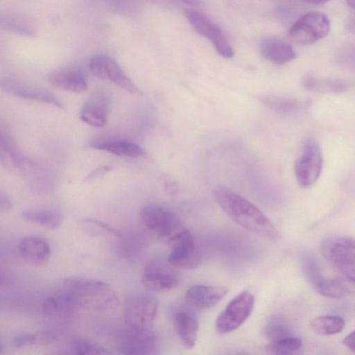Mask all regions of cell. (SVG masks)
Segmentation results:
<instances>
[{"label": "cell", "instance_id": "cell-41", "mask_svg": "<svg viewBox=\"0 0 355 355\" xmlns=\"http://www.w3.org/2000/svg\"><path fill=\"white\" fill-rule=\"evenodd\" d=\"M347 29L351 32H355V15L352 16L347 25Z\"/></svg>", "mask_w": 355, "mask_h": 355}, {"label": "cell", "instance_id": "cell-22", "mask_svg": "<svg viewBox=\"0 0 355 355\" xmlns=\"http://www.w3.org/2000/svg\"><path fill=\"white\" fill-rule=\"evenodd\" d=\"M0 26L6 31L26 37H33L35 34L32 23L17 13H1Z\"/></svg>", "mask_w": 355, "mask_h": 355}, {"label": "cell", "instance_id": "cell-5", "mask_svg": "<svg viewBox=\"0 0 355 355\" xmlns=\"http://www.w3.org/2000/svg\"><path fill=\"white\" fill-rule=\"evenodd\" d=\"M322 168V156L317 141L308 138L304 142L301 154L296 159L294 172L298 184L307 188L319 178Z\"/></svg>", "mask_w": 355, "mask_h": 355}, {"label": "cell", "instance_id": "cell-38", "mask_svg": "<svg viewBox=\"0 0 355 355\" xmlns=\"http://www.w3.org/2000/svg\"><path fill=\"white\" fill-rule=\"evenodd\" d=\"M13 207V202L10 198L6 193L1 192L0 193V211L1 212H7L10 211Z\"/></svg>", "mask_w": 355, "mask_h": 355}, {"label": "cell", "instance_id": "cell-42", "mask_svg": "<svg viewBox=\"0 0 355 355\" xmlns=\"http://www.w3.org/2000/svg\"><path fill=\"white\" fill-rule=\"evenodd\" d=\"M304 2H306L308 3L311 4H322L326 2H327L329 0H302Z\"/></svg>", "mask_w": 355, "mask_h": 355}, {"label": "cell", "instance_id": "cell-7", "mask_svg": "<svg viewBox=\"0 0 355 355\" xmlns=\"http://www.w3.org/2000/svg\"><path fill=\"white\" fill-rule=\"evenodd\" d=\"M330 22L320 12H310L299 18L289 30L290 37L304 45L312 44L324 38L329 33Z\"/></svg>", "mask_w": 355, "mask_h": 355}, {"label": "cell", "instance_id": "cell-2", "mask_svg": "<svg viewBox=\"0 0 355 355\" xmlns=\"http://www.w3.org/2000/svg\"><path fill=\"white\" fill-rule=\"evenodd\" d=\"M214 195L222 210L241 227L268 239L280 238L279 231L272 222L248 200L224 187L216 188Z\"/></svg>", "mask_w": 355, "mask_h": 355}, {"label": "cell", "instance_id": "cell-26", "mask_svg": "<svg viewBox=\"0 0 355 355\" xmlns=\"http://www.w3.org/2000/svg\"><path fill=\"white\" fill-rule=\"evenodd\" d=\"M116 238H118L116 251L122 257L132 258L137 256L145 245L144 238L138 234L122 233L120 236Z\"/></svg>", "mask_w": 355, "mask_h": 355}, {"label": "cell", "instance_id": "cell-3", "mask_svg": "<svg viewBox=\"0 0 355 355\" xmlns=\"http://www.w3.org/2000/svg\"><path fill=\"white\" fill-rule=\"evenodd\" d=\"M140 217L144 226L169 246L188 230L174 212L160 205H146Z\"/></svg>", "mask_w": 355, "mask_h": 355}, {"label": "cell", "instance_id": "cell-17", "mask_svg": "<svg viewBox=\"0 0 355 355\" xmlns=\"http://www.w3.org/2000/svg\"><path fill=\"white\" fill-rule=\"evenodd\" d=\"M0 85L1 89L19 98L47 103L58 108L64 107L62 102L56 96L44 89L7 79L1 80Z\"/></svg>", "mask_w": 355, "mask_h": 355}, {"label": "cell", "instance_id": "cell-23", "mask_svg": "<svg viewBox=\"0 0 355 355\" xmlns=\"http://www.w3.org/2000/svg\"><path fill=\"white\" fill-rule=\"evenodd\" d=\"M22 218L50 230L58 227L62 220V214L55 209L27 210L22 213Z\"/></svg>", "mask_w": 355, "mask_h": 355}, {"label": "cell", "instance_id": "cell-16", "mask_svg": "<svg viewBox=\"0 0 355 355\" xmlns=\"http://www.w3.org/2000/svg\"><path fill=\"white\" fill-rule=\"evenodd\" d=\"M224 286L196 285L185 293L188 304L198 309H207L218 304L227 293Z\"/></svg>", "mask_w": 355, "mask_h": 355}, {"label": "cell", "instance_id": "cell-39", "mask_svg": "<svg viewBox=\"0 0 355 355\" xmlns=\"http://www.w3.org/2000/svg\"><path fill=\"white\" fill-rule=\"evenodd\" d=\"M112 168L109 166H101L94 169L85 178V181H90L99 178L101 175L110 171Z\"/></svg>", "mask_w": 355, "mask_h": 355}, {"label": "cell", "instance_id": "cell-20", "mask_svg": "<svg viewBox=\"0 0 355 355\" xmlns=\"http://www.w3.org/2000/svg\"><path fill=\"white\" fill-rule=\"evenodd\" d=\"M263 57L276 64H285L297 57L293 47L288 42L277 38L263 39L259 44Z\"/></svg>", "mask_w": 355, "mask_h": 355}, {"label": "cell", "instance_id": "cell-33", "mask_svg": "<svg viewBox=\"0 0 355 355\" xmlns=\"http://www.w3.org/2000/svg\"><path fill=\"white\" fill-rule=\"evenodd\" d=\"M302 267L307 280L316 288L324 279L318 261L313 255L304 254L302 258Z\"/></svg>", "mask_w": 355, "mask_h": 355}, {"label": "cell", "instance_id": "cell-36", "mask_svg": "<svg viewBox=\"0 0 355 355\" xmlns=\"http://www.w3.org/2000/svg\"><path fill=\"white\" fill-rule=\"evenodd\" d=\"M12 343L15 347H24L37 344L36 334L28 333L17 334L12 338Z\"/></svg>", "mask_w": 355, "mask_h": 355}, {"label": "cell", "instance_id": "cell-32", "mask_svg": "<svg viewBox=\"0 0 355 355\" xmlns=\"http://www.w3.org/2000/svg\"><path fill=\"white\" fill-rule=\"evenodd\" d=\"M315 289L320 295L331 298H341L348 294L345 286L338 277H324Z\"/></svg>", "mask_w": 355, "mask_h": 355}, {"label": "cell", "instance_id": "cell-15", "mask_svg": "<svg viewBox=\"0 0 355 355\" xmlns=\"http://www.w3.org/2000/svg\"><path fill=\"white\" fill-rule=\"evenodd\" d=\"M47 79L55 87L67 92L83 93L87 89L85 73L75 67L55 69L49 73Z\"/></svg>", "mask_w": 355, "mask_h": 355}, {"label": "cell", "instance_id": "cell-14", "mask_svg": "<svg viewBox=\"0 0 355 355\" xmlns=\"http://www.w3.org/2000/svg\"><path fill=\"white\" fill-rule=\"evenodd\" d=\"M110 107V97L103 91L94 92L83 105L79 117L92 127L102 128L107 124Z\"/></svg>", "mask_w": 355, "mask_h": 355}, {"label": "cell", "instance_id": "cell-37", "mask_svg": "<svg viewBox=\"0 0 355 355\" xmlns=\"http://www.w3.org/2000/svg\"><path fill=\"white\" fill-rule=\"evenodd\" d=\"M37 344L49 345L55 342L58 338V334L52 331H44L35 334Z\"/></svg>", "mask_w": 355, "mask_h": 355}, {"label": "cell", "instance_id": "cell-31", "mask_svg": "<svg viewBox=\"0 0 355 355\" xmlns=\"http://www.w3.org/2000/svg\"><path fill=\"white\" fill-rule=\"evenodd\" d=\"M71 350L76 354L81 355H105L112 352L105 347L84 338L77 337L72 340Z\"/></svg>", "mask_w": 355, "mask_h": 355}, {"label": "cell", "instance_id": "cell-18", "mask_svg": "<svg viewBox=\"0 0 355 355\" xmlns=\"http://www.w3.org/2000/svg\"><path fill=\"white\" fill-rule=\"evenodd\" d=\"M175 330L182 345L193 348L197 340L198 322L196 314L190 309L181 308L173 314Z\"/></svg>", "mask_w": 355, "mask_h": 355}, {"label": "cell", "instance_id": "cell-11", "mask_svg": "<svg viewBox=\"0 0 355 355\" xmlns=\"http://www.w3.org/2000/svg\"><path fill=\"white\" fill-rule=\"evenodd\" d=\"M185 15L195 31L209 40L218 54L225 58L233 57L234 51L230 42L216 24L204 14L194 10H186Z\"/></svg>", "mask_w": 355, "mask_h": 355}, {"label": "cell", "instance_id": "cell-13", "mask_svg": "<svg viewBox=\"0 0 355 355\" xmlns=\"http://www.w3.org/2000/svg\"><path fill=\"white\" fill-rule=\"evenodd\" d=\"M321 252L335 267L355 265V239L340 236L327 239L321 244Z\"/></svg>", "mask_w": 355, "mask_h": 355}, {"label": "cell", "instance_id": "cell-8", "mask_svg": "<svg viewBox=\"0 0 355 355\" xmlns=\"http://www.w3.org/2000/svg\"><path fill=\"white\" fill-rule=\"evenodd\" d=\"M89 66L91 72L96 78L112 83L130 93H141L120 64L110 55L95 54L91 58Z\"/></svg>", "mask_w": 355, "mask_h": 355}, {"label": "cell", "instance_id": "cell-40", "mask_svg": "<svg viewBox=\"0 0 355 355\" xmlns=\"http://www.w3.org/2000/svg\"><path fill=\"white\" fill-rule=\"evenodd\" d=\"M343 343L349 349L355 352V331L349 334L344 338Z\"/></svg>", "mask_w": 355, "mask_h": 355}, {"label": "cell", "instance_id": "cell-9", "mask_svg": "<svg viewBox=\"0 0 355 355\" xmlns=\"http://www.w3.org/2000/svg\"><path fill=\"white\" fill-rule=\"evenodd\" d=\"M128 327L122 332L116 344V350L122 354H155L159 350L157 335L150 329Z\"/></svg>", "mask_w": 355, "mask_h": 355}, {"label": "cell", "instance_id": "cell-30", "mask_svg": "<svg viewBox=\"0 0 355 355\" xmlns=\"http://www.w3.org/2000/svg\"><path fill=\"white\" fill-rule=\"evenodd\" d=\"M302 345V340L293 336L270 342L265 347V351L269 354H292L299 351Z\"/></svg>", "mask_w": 355, "mask_h": 355}, {"label": "cell", "instance_id": "cell-1", "mask_svg": "<svg viewBox=\"0 0 355 355\" xmlns=\"http://www.w3.org/2000/svg\"><path fill=\"white\" fill-rule=\"evenodd\" d=\"M58 295L66 312L75 309L110 311L119 304L117 294L109 284L83 277L64 279Z\"/></svg>", "mask_w": 355, "mask_h": 355}, {"label": "cell", "instance_id": "cell-34", "mask_svg": "<svg viewBox=\"0 0 355 355\" xmlns=\"http://www.w3.org/2000/svg\"><path fill=\"white\" fill-rule=\"evenodd\" d=\"M336 268L340 275L338 278L345 286L348 294H355V265H343Z\"/></svg>", "mask_w": 355, "mask_h": 355}, {"label": "cell", "instance_id": "cell-27", "mask_svg": "<svg viewBox=\"0 0 355 355\" xmlns=\"http://www.w3.org/2000/svg\"><path fill=\"white\" fill-rule=\"evenodd\" d=\"M264 336L270 342L292 336L288 322L282 316L273 315L268 318L263 328Z\"/></svg>", "mask_w": 355, "mask_h": 355}, {"label": "cell", "instance_id": "cell-43", "mask_svg": "<svg viewBox=\"0 0 355 355\" xmlns=\"http://www.w3.org/2000/svg\"><path fill=\"white\" fill-rule=\"evenodd\" d=\"M185 3L192 6H198L200 4V0H181Z\"/></svg>", "mask_w": 355, "mask_h": 355}, {"label": "cell", "instance_id": "cell-21", "mask_svg": "<svg viewBox=\"0 0 355 355\" xmlns=\"http://www.w3.org/2000/svg\"><path fill=\"white\" fill-rule=\"evenodd\" d=\"M90 147L120 157L136 158L144 154L142 148L138 144L125 139H110L93 142Z\"/></svg>", "mask_w": 355, "mask_h": 355}, {"label": "cell", "instance_id": "cell-28", "mask_svg": "<svg viewBox=\"0 0 355 355\" xmlns=\"http://www.w3.org/2000/svg\"><path fill=\"white\" fill-rule=\"evenodd\" d=\"M303 87L309 91L324 92H341L346 89L347 84L340 80H320L311 74L302 80Z\"/></svg>", "mask_w": 355, "mask_h": 355}, {"label": "cell", "instance_id": "cell-12", "mask_svg": "<svg viewBox=\"0 0 355 355\" xmlns=\"http://www.w3.org/2000/svg\"><path fill=\"white\" fill-rule=\"evenodd\" d=\"M167 261L173 267L193 269L200 263V256L193 238L187 230L171 245Z\"/></svg>", "mask_w": 355, "mask_h": 355}, {"label": "cell", "instance_id": "cell-35", "mask_svg": "<svg viewBox=\"0 0 355 355\" xmlns=\"http://www.w3.org/2000/svg\"><path fill=\"white\" fill-rule=\"evenodd\" d=\"M42 310L47 315L60 313V306L57 295H49L45 297L42 304Z\"/></svg>", "mask_w": 355, "mask_h": 355}, {"label": "cell", "instance_id": "cell-25", "mask_svg": "<svg viewBox=\"0 0 355 355\" xmlns=\"http://www.w3.org/2000/svg\"><path fill=\"white\" fill-rule=\"evenodd\" d=\"M311 329L321 336H330L340 333L345 327V320L336 315H321L310 322Z\"/></svg>", "mask_w": 355, "mask_h": 355}, {"label": "cell", "instance_id": "cell-4", "mask_svg": "<svg viewBox=\"0 0 355 355\" xmlns=\"http://www.w3.org/2000/svg\"><path fill=\"white\" fill-rule=\"evenodd\" d=\"M158 306V299L151 292L130 295L125 300L123 307L126 325L135 328H151Z\"/></svg>", "mask_w": 355, "mask_h": 355}, {"label": "cell", "instance_id": "cell-19", "mask_svg": "<svg viewBox=\"0 0 355 355\" xmlns=\"http://www.w3.org/2000/svg\"><path fill=\"white\" fill-rule=\"evenodd\" d=\"M18 250L21 257L35 266L44 265L51 256L49 243L37 236H26L19 242Z\"/></svg>", "mask_w": 355, "mask_h": 355}, {"label": "cell", "instance_id": "cell-29", "mask_svg": "<svg viewBox=\"0 0 355 355\" xmlns=\"http://www.w3.org/2000/svg\"><path fill=\"white\" fill-rule=\"evenodd\" d=\"M80 229L92 236H120L122 233L107 224L92 218L82 219L78 222Z\"/></svg>", "mask_w": 355, "mask_h": 355}, {"label": "cell", "instance_id": "cell-44", "mask_svg": "<svg viewBox=\"0 0 355 355\" xmlns=\"http://www.w3.org/2000/svg\"><path fill=\"white\" fill-rule=\"evenodd\" d=\"M346 2L349 7L355 10V0H346Z\"/></svg>", "mask_w": 355, "mask_h": 355}, {"label": "cell", "instance_id": "cell-10", "mask_svg": "<svg viewBox=\"0 0 355 355\" xmlns=\"http://www.w3.org/2000/svg\"><path fill=\"white\" fill-rule=\"evenodd\" d=\"M168 261L153 259L148 261L142 272L141 282L143 286L151 293L169 291L178 284V277Z\"/></svg>", "mask_w": 355, "mask_h": 355}, {"label": "cell", "instance_id": "cell-24", "mask_svg": "<svg viewBox=\"0 0 355 355\" xmlns=\"http://www.w3.org/2000/svg\"><path fill=\"white\" fill-rule=\"evenodd\" d=\"M261 101L270 110L280 114H294L302 107V103L292 97L269 94L263 96Z\"/></svg>", "mask_w": 355, "mask_h": 355}, {"label": "cell", "instance_id": "cell-6", "mask_svg": "<svg viewBox=\"0 0 355 355\" xmlns=\"http://www.w3.org/2000/svg\"><path fill=\"white\" fill-rule=\"evenodd\" d=\"M254 305V298L248 291L235 296L218 315L216 329L218 333L227 334L237 329L249 318Z\"/></svg>", "mask_w": 355, "mask_h": 355}]
</instances>
